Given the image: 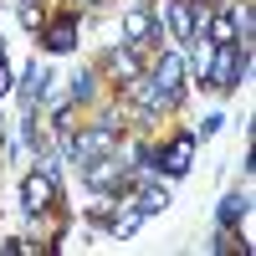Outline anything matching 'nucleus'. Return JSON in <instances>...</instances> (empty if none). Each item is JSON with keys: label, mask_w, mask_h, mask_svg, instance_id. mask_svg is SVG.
Returning a JSON list of instances; mask_svg holds the SVG:
<instances>
[{"label": "nucleus", "mask_w": 256, "mask_h": 256, "mask_svg": "<svg viewBox=\"0 0 256 256\" xmlns=\"http://www.w3.org/2000/svg\"><path fill=\"white\" fill-rule=\"evenodd\" d=\"M246 67H251V56L236 52V41H226V46L210 52V72H205V82H216V88H236V82L246 77Z\"/></svg>", "instance_id": "f257e3e1"}, {"label": "nucleus", "mask_w": 256, "mask_h": 256, "mask_svg": "<svg viewBox=\"0 0 256 256\" xmlns=\"http://www.w3.org/2000/svg\"><path fill=\"white\" fill-rule=\"evenodd\" d=\"M82 174H88V184L98 190V195H118V190L128 184V164H118V154H98L82 164Z\"/></svg>", "instance_id": "f03ea898"}, {"label": "nucleus", "mask_w": 256, "mask_h": 256, "mask_svg": "<svg viewBox=\"0 0 256 256\" xmlns=\"http://www.w3.org/2000/svg\"><path fill=\"white\" fill-rule=\"evenodd\" d=\"M118 148V123H98V128H88V134H77L72 144H67V154L77 159V164H88V159H98V154H113Z\"/></svg>", "instance_id": "7ed1b4c3"}, {"label": "nucleus", "mask_w": 256, "mask_h": 256, "mask_svg": "<svg viewBox=\"0 0 256 256\" xmlns=\"http://www.w3.org/2000/svg\"><path fill=\"white\" fill-rule=\"evenodd\" d=\"M20 195H26V210H46L56 200V180L41 169V174H26V184H20Z\"/></svg>", "instance_id": "20e7f679"}, {"label": "nucleus", "mask_w": 256, "mask_h": 256, "mask_svg": "<svg viewBox=\"0 0 256 256\" xmlns=\"http://www.w3.org/2000/svg\"><path fill=\"white\" fill-rule=\"evenodd\" d=\"M154 36H164V26L148 10H128L123 16V41H154Z\"/></svg>", "instance_id": "39448f33"}, {"label": "nucleus", "mask_w": 256, "mask_h": 256, "mask_svg": "<svg viewBox=\"0 0 256 256\" xmlns=\"http://www.w3.org/2000/svg\"><path fill=\"white\" fill-rule=\"evenodd\" d=\"M180 72H184V62H180L174 52H169V56H159V72H154V88L174 98V92H180Z\"/></svg>", "instance_id": "423d86ee"}, {"label": "nucleus", "mask_w": 256, "mask_h": 256, "mask_svg": "<svg viewBox=\"0 0 256 256\" xmlns=\"http://www.w3.org/2000/svg\"><path fill=\"white\" fill-rule=\"evenodd\" d=\"M190 154H195V134H180L174 144H169V154H164V169H169V174H184Z\"/></svg>", "instance_id": "0eeeda50"}, {"label": "nucleus", "mask_w": 256, "mask_h": 256, "mask_svg": "<svg viewBox=\"0 0 256 256\" xmlns=\"http://www.w3.org/2000/svg\"><path fill=\"white\" fill-rule=\"evenodd\" d=\"M41 41H46V52H72L77 46V26H72V20H52Z\"/></svg>", "instance_id": "6e6552de"}, {"label": "nucleus", "mask_w": 256, "mask_h": 256, "mask_svg": "<svg viewBox=\"0 0 256 256\" xmlns=\"http://www.w3.org/2000/svg\"><path fill=\"white\" fill-rule=\"evenodd\" d=\"M108 67H113V72H118L123 82H138V77H144V67H138V56L128 52V46H113V52H108Z\"/></svg>", "instance_id": "1a4fd4ad"}, {"label": "nucleus", "mask_w": 256, "mask_h": 256, "mask_svg": "<svg viewBox=\"0 0 256 256\" xmlns=\"http://www.w3.org/2000/svg\"><path fill=\"white\" fill-rule=\"evenodd\" d=\"M46 82H52V72H46V67H36V62H31V67H26V77H20V98H26L31 108H36V98L46 92Z\"/></svg>", "instance_id": "9d476101"}, {"label": "nucleus", "mask_w": 256, "mask_h": 256, "mask_svg": "<svg viewBox=\"0 0 256 256\" xmlns=\"http://www.w3.org/2000/svg\"><path fill=\"white\" fill-rule=\"evenodd\" d=\"M164 205H169L164 184H144L138 195H134V210H138V216H154V210H164Z\"/></svg>", "instance_id": "9b49d317"}, {"label": "nucleus", "mask_w": 256, "mask_h": 256, "mask_svg": "<svg viewBox=\"0 0 256 256\" xmlns=\"http://www.w3.org/2000/svg\"><path fill=\"white\" fill-rule=\"evenodd\" d=\"M205 41L210 46H226V41H236V26H230V10H220L216 20L205 26Z\"/></svg>", "instance_id": "f8f14e48"}, {"label": "nucleus", "mask_w": 256, "mask_h": 256, "mask_svg": "<svg viewBox=\"0 0 256 256\" xmlns=\"http://www.w3.org/2000/svg\"><path fill=\"white\" fill-rule=\"evenodd\" d=\"M190 16H195L190 0H169V26H174V36H190Z\"/></svg>", "instance_id": "ddd939ff"}, {"label": "nucleus", "mask_w": 256, "mask_h": 256, "mask_svg": "<svg viewBox=\"0 0 256 256\" xmlns=\"http://www.w3.org/2000/svg\"><path fill=\"white\" fill-rule=\"evenodd\" d=\"M241 216H246V195H230V200H226V205H220V226H226V230H230V226H236V220H241Z\"/></svg>", "instance_id": "4468645a"}, {"label": "nucleus", "mask_w": 256, "mask_h": 256, "mask_svg": "<svg viewBox=\"0 0 256 256\" xmlns=\"http://www.w3.org/2000/svg\"><path fill=\"white\" fill-rule=\"evenodd\" d=\"M20 20H26V26H41V10H36V0H26V6H20Z\"/></svg>", "instance_id": "2eb2a0df"}, {"label": "nucleus", "mask_w": 256, "mask_h": 256, "mask_svg": "<svg viewBox=\"0 0 256 256\" xmlns=\"http://www.w3.org/2000/svg\"><path fill=\"white\" fill-rule=\"evenodd\" d=\"M88 92H92V82H88V77L77 72V77H72V98H88Z\"/></svg>", "instance_id": "dca6fc26"}, {"label": "nucleus", "mask_w": 256, "mask_h": 256, "mask_svg": "<svg viewBox=\"0 0 256 256\" xmlns=\"http://www.w3.org/2000/svg\"><path fill=\"white\" fill-rule=\"evenodd\" d=\"M10 92V72H6V56H0V98Z\"/></svg>", "instance_id": "f3484780"}, {"label": "nucleus", "mask_w": 256, "mask_h": 256, "mask_svg": "<svg viewBox=\"0 0 256 256\" xmlns=\"http://www.w3.org/2000/svg\"><path fill=\"white\" fill-rule=\"evenodd\" d=\"M200 6H210V0H200Z\"/></svg>", "instance_id": "a211bd4d"}]
</instances>
